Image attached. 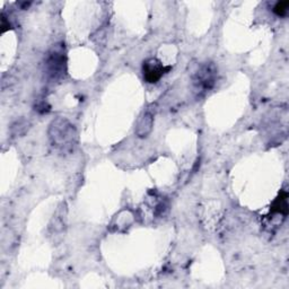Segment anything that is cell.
Returning a JSON list of instances; mask_svg holds the SVG:
<instances>
[{"mask_svg":"<svg viewBox=\"0 0 289 289\" xmlns=\"http://www.w3.org/2000/svg\"><path fill=\"white\" fill-rule=\"evenodd\" d=\"M171 70V67H165L160 60L156 58H151L143 61L142 64V74L146 82L151 84L157 83L164 76L166 73Z\"/></svg>","mask_w":289,"mask_h":289,"instance_id":"cell-1","label":"cell"},{"mask_svg":"<svg viewBox=\"0 0 289 289\" xmlns=\"http://www.w3.org/2000/svg\"><path fill=\"white\" fill-rule=\"evenodd\" d=\"M288 193L286 191H281L278 198L272 202L270 207V212L272 213H280V215L287 216L288 215Z\"/></svg>","mask_w":289,"mask_h":289,"instance_id":"cell-2","label":"cell"},{"mask_svg":"<svg viewBox=\"0 0 289 289\" xmlns=\"http://www.w3.org/2000/svg\"><path fill=\"white\" fill-rule=\"evenodd\" d=\"M288 8H289V2H278L276 5H274L272 11L277 16L283 17L287 15Z\"/></svg>","mask_w":289,"mask_h":289,"instance_id":"cell-3","label":"cell"}]
</instances>
